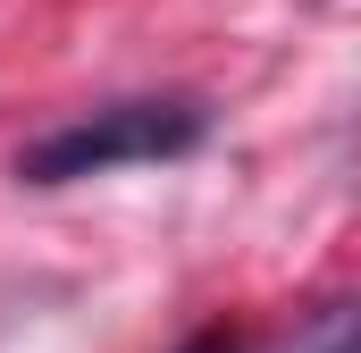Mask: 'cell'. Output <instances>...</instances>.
<instances>
[{
    "label": "cell",
    "mask_w": 361,
    "mask_h": 353,
    "mask_svg": "<svg viewBox=\"0 0 361 353\" xmlns=\"http://www.w3.org/2000/svg\"><path fill=\"white\" fill-rule=\"evenodd\" d=\"M210 143V109L185 92H143V101H101L85 118L34 135L17 152L25 185H85V176H118V169H152V160H185Z\"/></svg>",
    "instance_id": "6da1fadb"
},
{
    "label": "cell",
    "mask_w": 361,
    "mask_h": 353,
    "mask_svg": "<svg viewBox=\"0 0 361 353\" xmlns=\"http://www.w3.org/2000/svg\"><path fill=\"white\" fill-rule=\"evenodd\" d=\"M185 353H235V337H227V328H202V337H193Z\"/></svg>",
    "instance_id": "7a4b0ae2"
},
{
    "label": "cell",
    "mask_w": 361,
    "mask_h": 353,
    "mask_svg": "<svg viewBox=\"0 0 361 353\" xmlns=\"http://www.w3.org/2000/svg\"><path fill=\"white\" fill-rule=\"evenodd\" d=\"M328 353H345V328H328Z\"/></svg>",
    "instance_id": "3957f363"
}]
</instances>
